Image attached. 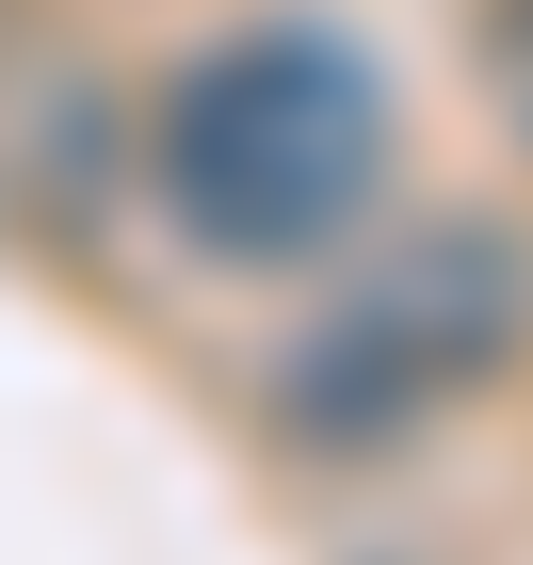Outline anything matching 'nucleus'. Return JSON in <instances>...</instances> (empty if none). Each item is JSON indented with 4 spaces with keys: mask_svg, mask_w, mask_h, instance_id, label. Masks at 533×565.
<instances>
[{
    "mask_svg": "<svg viewBox=\"0 0 533 565\" xmlns=\"http://www.w3.org/2000/svg\"><path fill=\"white\" fill-rule=\"evenodd\" d=\"M146 194L194 259L226 275H308L340 259L388 194V82L340 17H243L178 49L146 97Z\"/></svg>",
    "mask_w": 533,
    "mask_h": 565,
    "instance_id": "nucleus-1",
    "label": "nucleus"
},
{
    "mask_svg": "<svg viewBox=\"0 0 533 565\" xmlns=\"http://www.w3.org/2000/svg\"><path fill=\"white\" fill-rule=\"evenodd\" d=\"M501 340H518V259H501V226H404L372 275L323 291V323L291 340V372H275V420L323 436V452H355V436L420 420L437 388L501 372Z\"/></svg>",
    "mask_w": 533,
    "mask_h": 565,
    "instance_id": "nucleus-2",
    "label": "nucleus"
},
{
    "mask_svg": "<svg viewBox=\"0 0 533 565\" xmlns=\"http://www.w3.org/2000/svg\"><path fill=\"white\" fill-rule=\"evenodd\" d=\"M469 82H486L501 146L533 162V0H469Z\"/></svg>",
    "mask_w": 533,
    "mask_h": 565,
    "instance_id": "nucleus-3",
    "label": "nucleus"
}]
</instances>
